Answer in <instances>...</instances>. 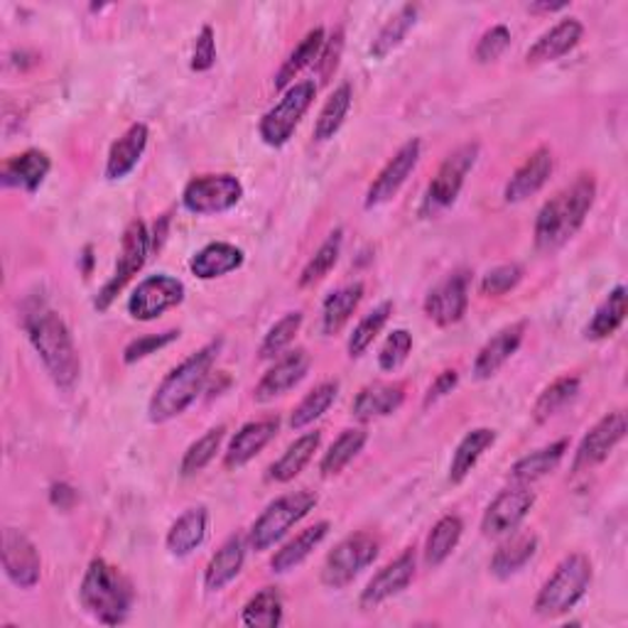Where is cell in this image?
<instances>
[{
  "label": "cell",
  "instance_id": "obj_6",
  "mask_svg": "<svg viewBox=\"0 0 628 628\" xmlns=\"http://www.w3.org/2000/svg\"><path fill=\"white\" fill-rule=\"evenodd\" d=\"M317 494L315 491H292L272 501V504L260 513L256 518L254 528L248 533V543L256 553L270 550L272 545L285 538L292 525L300 523L305 516H310V511L317 506Z\"/></svg>",
  "mask_w": 628,
  "mask_h": 628
},
{
  "label": "cell",
  "instance_id": "obj_33",
  "mask_svg": "<svg viewBox=\"0 0 628 628\" xmlns=\"http://www.w3.org/2000/svg\"><path fill=\"white\" fill-rule=\"evenodd\" d=\"M567 447H569V442L559 440V442L547 444V447H541V450H535L531 454H525L523 460H518L516 464L511 466V478L521 486L538 482V478H543V476H547V474L557 470L559 462H563Z\"/></svg>",
  "mask_w": 628,
  "mask_h": 628
},
{
  "label": "cell",
  "instance_id": "obj_30",
  "mask_svg": "<svg viewBox=\"0 0 628 628\" xmlns=\"http://www.w3.org/2000/svg\"><path fill=\"white\" fill-rule=\"evenodd\" d=\"M329 521H319L315 525H310V528H305L295 535L292 541L285 543L280 550L270 557V569L276 575H285V573H290V569H295L297 565H302L307 557L312 555L315 547L322 543L327 535H329Z\"/></svg>",
  "mask_w": 628,
  "mask_h": 628
},
{
  "label": "cell",
  "instance_id": "obj_15",
  "mask_svg": "<svg viewBox=\"0 0 628 628\" xmlns=\"http://www.w3.org/2000/svg\"><path fill=\"white\" fill-rule=\"evenodd\" d=\"M624 437H626L624 410H614V413L604 415L597 425H594L587 435L581 437L579 447L575 452L573 472H585V470H591V466L601 464Z\"/></svg>",
  "mask_w": 628,
  "mask_h": 628
},
{
  "label": "cell",
  "instance_id": "obj_36",
  "mask_svg": "<svg viewBox=\"0 0 628 628\" xmlns=\"http://www.w3.org/2000/svg\"><path fill=\"white\" fill-rule=\"evenodd\" d=\"M628 312V295L624 285H616V288L609 292L607 300H604L597 312H594L591 322L587 325L585 334L591 341H601V339H609L611 334L619 332V327L624 325Z\"/></svg>",
  "mask_w": 628,
  "mask_h": 628
},
{
  "label": "cell",
  "instance_id": "obj_31",
  "mask_svg": "<svg viewBox=\"0 0 628 628\" xmlns=\"http://www.w3.org/2000/svg\"><path fill=\"white\" fill-rule=\"evenodd\" d=\"M538 553V538L533 533H511L506 543L498 545V550L491 557V575L498 579H508L518 575Z\"/></svg>",
  "mask_w": 628,
  "mask_h": 628
},
{
  "label": "cell",
  "instance_id": "obj_27",
  "mask_svg": "<svg viewBox=\"0 0 628 628\" xmlns=\"http://www.w3.org/2000/svg\"><path fill=\"white\" fill-rule=\"evenodd\" d=\"M207 533H209V511L204 506L187 508L173 523V528L167 531L165 545L173 557H187L207 541Z\"/></svg>",
  "mask_w": 628,
  "mask_h": 628
},
{
  "label": "cell",
  "instance_id": "obj_45",
  "mask_svg": "<svg viewBox=\"0 0 628 628\" xmlns=\"http://www.w3.org/2000/svg\"><path fill=\"white\" fill-rule=\"evenodd\" d=\"M341 241H344V231H341V228L329 234L327 241L317 248V254L307 260V266L302 268L300 288H312V285L322 282L329 272H332L341 256Z\"/></svg>",
  "mask_w": 628,
  "mask_h": 628
},
{
  "label": "cell",
  "instance_id": "obj_8",
  "mask_svg": "<svg viewBox=\"0 0 628 628\" xmlns=\"http://www.w3.org/2000/svg\"><path fill=\"white\" fill-rule=\"evenodd\" d=\"M478 159V143H464L456 147L452 155L444 157L437 175L428 185L425 199H422V216H435L444 209H450L460 197V192L466 182V175L472 173Z\"/></svg>",
  "mask_w": 628,
  "mask_h": 628
},
{
  "label": "cell",
  "instance_id": "obj_46",
  "mask_svg": "<svg viewBox=\"0 0 628 628\" xmlns=\"http://www.w3.org/2000/svg\"><path fill=\"white\" fill-rule=\"evenodd\" d=\"M226 435V428L224 425H216L209 432H204V435L189 444V450L182 456V464H179V474L189 478L194 474H199L207 470V466L214 462L216 452L222 450V442Z\"/></svg>",
  "mask_w": 628,
  "mask_h": 628
},
{
  "label": "cell",
  "instance_id": "obj_53",
  "mask_svg": "<svg viewBox=\"0 0 628 628\" xmlns=\"http://www.w3.org/2000/svg\"><path fill=\"white\" fill-rule=\"evenodd\" d=\"M216 64V40H214V30L212 25H204L197 35V42H194V52H192V72H209L212 66Z\"/></svg>",
  "mask_w": 628,
  "mask_h": 628
},
{
  "label": "cell",
  "instance_id": "obj_12",
  "mask_svg": "<svg viewBox=\"0 0 628 628\" xmlns=\"http://www.w3.org/2000/svg\"><path fill=\"white\" fill-rule=\"evenodd\" d=\"M182 300H185V285H182V280L167 276V272H159V276L145 278L133 290L128 312L138 322H153L159 315L182 305Z\"/></svg>",
  "mask_w": 628,
  "mask_h": 628
},
{
  "label": "cell",
  "instance_id": "obj_21",
  "mask_svg": "<svg viewBox=\"0 0 628 628\" xmlns=\"http://www.w3.org/2000/svg\"><path fill=\"white\" fill-rule=\"evenodd\" d=\"M307 371H310V353L305 349H295L290 353H285L276 367L258 381L254 398L258 403L276 401V398L292 391V388L305 379Z\"/></svg>",
  "mask_w": 628,
  "mask_h": 628
},
{
  "label": "cell",
  "instance_id": "obj_35",
  "mask_svg": "<svg viewBox=\"0 0 628 628\" xmlns=\"http://www.w3.org/2000/svg\"><path fill=\"white\" fill-rule=\"evenodd\" d=\"M325 40H327L325 28H315V30L307 32L302 42L290 52L288 60L282 62L280 72L276 74V89L278 91H288L297 79V74H302V70H307V66L317 64L319 52H322V48H325Z\"/></svg>",
  "mask_w": 628,
  "mask_h": 628
},
{
  "label": "cell",
  "instance_id": "obj_48",
  "mask_svg": "<svg viewBox=\"0 0 628 628\" xmlns=\"http://www.w3.org/2000/svg\"><path fill=\"white\" fill-rule=\"evenodd\" d=\"M302 312H288L285 317H280L276 325L268 329V334L262 337L258 357L260 359H276L280 353L290 347V341L297 337L302 327Z\"/></svg>",
  "mask_w": 628,
  "mask_h": 628
},
{
  "label": "cell",
  "instance_id": "obj_25",
  "mask_svg": "<svg viewBox=\"0 0 628 628\" xmlns=\"http://www.w3.org/2000/svg\"><path fill=\"white\" fill-rule=\"evenodd\" d=\"M405 401V385L403 383H369L361 388L359 395L353 398L351 413L361 422H371L379 418L393 415Z\"/></svg>",
  "mask_w": 628,
  "mask_h": 628
},
{
  "label": "cell",
  "instance_id": "obj_55",
  "mask_svg": "<svg viewBox=\"0 0 628 628\" xmlns=\"http://www.w3.org/2000/svg\"><path fill=\"white\" fill-rule=\"evenodd\" d=\"M456 383H460V373H456L454 369H447V371H442L435 381H432V385L428 388V393H425V401H422V405L430 408V405H435L437 401H442L444 395H450Z\"/></svg>",
  "mask_w": 628,
  "mask_h": 628
},
{
  "label": "cell",
  "instance_id": "obj_4",
  "mask_svg": "<svg viewBox=\"0 0 628 628\" xmlns=\"http://www.w3.org/2000/svg\"><path fill=\"white\" fill-rule=\"evenodd\" d=\"M79 599L89 616H94L99 624L119 626L131 616L135 591L131 579L125 577L116 565L106 563L104 557L91 559L82 587H79Z\"/></svg>",
  "mask_w": 628,
  "mask_h": 628
},
{
  "label": "cell",
  "instance_id": "obj_41",
  "mask_svg": "<svg viewBox=\"0 0 628 628\" xmlns=\"http://www.w3.org/2000/svg\"><path fill=\"white\" fill-rule=\"evenodd\" d=\"M353 91L351 84H341L334 89V94L325 101L322 111H319L317 123H315V141L325 143L329 138H334L341 125H344L349 111H351Z\"/></svg>",
  "mask_w": 628,
  "mask_h": 628
},
{
  "label": "cell",
  "instance_id": "obj_44",
  "mask_svg": "<svg viewBox=\"0 0 628 628\" xmlns=\"http://www.w3.org/2000/svg\"><path fill=\"white\" fill-rule=\"evenodd\" d=\"M369 435L363 430H344L341 435L332 442V447H329L322 456V464H319V472L322 476H337L347 470V466L353 462V456H357L363 444H367Z\"/></svg>",
  "mask_w": 628,
  "mask_h": 628
},
{
  "label": "cell",
  "instance_id": "obj_19",
  "mask_svg": "<svg viewBox=\"0 0 628 628\" xmlns=\"http://www.w3.org/2000/svg\"><path fill=\"white\" fill-rule=\"evenodd\" d=\"M555 169V157L550 153V147H535V151L523 159V165L511 175V179L506 182L504 197L508 204H518L525 202L533 194H538L545 182L550 179Z\"/></svg>",
  "mask_w": 628,
  "mask_h": 628
},
{
  "label": "cell",
  "instance_id": "obj_43",
  "mask_svg": "<svg viewBox=\"0 0 628 628\" xmlns=\"http://www.w3.org/2000/svg\"><path fill=\"white\" fill-rule=\"evenodd\" d=\"M244 626L250 628H278L282 624V597L276 587L260 589L250 597L241 614Z\"/></svg>",
  "mask_w": 628,
  "mask_h": 628
},
{
  "label": "cell",
  "instance_id": "obj_26",
  "mask_svg": "<svg viewBox=\"0 0 628 628\" xmlns=\"http://www.w3.org/2000/svg\"><path fill=\"white\" fill-rule=\"evenodd\" d=\"M147 138H151V131H147L145 123H133L128 131H125L121 138L111 145L109 157H106V177L109 179H123L128 177L135 165L141 163V157L147 147Z\"/></svg>",
  "mask_w": 628,
  "mask_h": 628
},
{
  "label": "cell",
  "instance_id": "obj_52",
  "mask_svg": "<svg viewBox=\"0 0 628 628\" xmlns=\"http://www.w3.org/2000/svg\"><path fill=\"white\" fill-rule=\"evenodd\" d=\"M508 44H511V30L506 25L488 28L474 50L476 62H482V64L496 62L498 56L508 50Z\"/></svg>",
  "mask_w": 628,
  "mask_h": 628
},
{
  "label": "cell",
  "instance_id": "obj_47",
  "mask_svg": "<svg viewBox=\"0 0 628 628\" xmlns=\"http://www.w3.org/2000/svg\"><path fill=\"white\" fill-rule=\"evenodd\" d=\"M391 315H393V302H381L379 307H373V310L361 319L357 329L351 332L349 344H347L351 359L361 357V353L373 344V339L381 334V329L388 325Z\"/></svg>",
  "mask_w": 628,
  "mask_h": 628
},
{
  "label": "cell",
  "instance_id": "obj_28",
  "mask_svg": "<svg viewBox=\"0 0 628 628\" xmlns=\"http://www.w3.org/2000/svg\"><path fill=\"white\" fill-rule=\"evenodd\" d=\"M244 563H246V538L244 535H231V538L212 555L207 569H204V587L209 591H222L238 577Z\"/></svg>",
  "mask_w": 628,
  "mask_h": 628
},
{
  "label": "cell",
  "instance_id": "obj_7",
  "mask_svg": "<svg viewBox=\"0 0 628 628\" xmlns=\"http://www.w3.org/2000/svg\"><path fill=\"white\" fill-rule=\"evenodd\" d=\"M381 553V543L371 533H353L334 545L322 567V585L329 589H344L357 579L363 569L375 563Z\"/></svg>",
  "mask_w": 628,
  "mask_h": 628
},
{
  "label": "cell",
  "instance_id": "obj_29",
  "mask_svg": "<svg viewBox=\"0 0 628 628\" xmlns=\"http://www.w3.org/2000/svg\"><path fill=\"white\" fill-rule=\"evenodd\" d=\"M241 266H244V250L224 241L204 246L189 260L192 276H197L199 280H214L228 276V272H234Z\"/></svg>",
  "mask_w": 628,
  "mask_h": 628
},
{
  "label": "cell",
  "instance_id": "obj_38",
  "mask_svg": "<svg viewBox=\"0 0 628 628\" xmlns=\"http://www.w3.org/2000/svg\"><path fill=\"white\" fill-rule=\"evenodd\" d=\"M462 533H464V523L460 516H442L435 525H432V531L425 541V563L430 567H440L442 563H447V557L456 550V545L462 541Z\"/></svg>",
  "mask_w": 628,
  "mask_h": 628
},
{
  "label": "cell",
  "instance_id": "obj_2",
  "mask_svg": "<svg viewBox=\"0 0 628 628\" xmlns=\"http://www.w3.org/2000/svg\"><path fill=\"white\" fill-rule=\"evenodd\" d=\"M219 349L222 341H209L207 347L189 353L179 367L165 375L163 383L155 388L151 403H147V418H151V422L163 425V422H169L185 413L197 401L209 381Z\"/></svg>",
  "mask_w": 628,
  "mask_h": 628
},
{
  "label": "cell",
  "instance_id": "obj_40",
  "mask_svg": "<svg viewBox=\"0 0 628 628\" xmlns=\"http://www.w3.org/2000/svg\"><path fill=\"white\" fill-rule=\"evenodd\" d=\"M418 22V6H403L393 18H388L385 25L379 30V35L371 42V56L375 60H385L388 54L403 44L405 35L415 28Z\"/></svg>",
  "mask_w": 628,
  "mask_h": 628
},
{
  "label": "cell",
  "instance_id": "obj_50",
  "mask_svg": "<svg viewBox=\"0 0 628 628\" xmlns=\"http://www.w3.org/2000/svg\"><path fill=\"white\" fill-rule=\"evenodd\" d=\"M521 280H523V268L518 262H504V266H496L486 272L482 278V285H478V290H482L484 297H501L516 288Z\"/></svg>",
  "mask_w": 628,
  "mask_h": 628
},
{
  "label": "cell",
  "instance_id": "obj_14",
  "mask_svg": "<svg viewBox=\"0 0 628 628\" xmlns=\"http://www.w3.org/2000/svg\"><path fill=\"white\" fill-rule=\"evenodd\" d=\"M466 307H470V276L464 270L452 272L425 297V315L437 327L462 322Z\"/></svg>",
  "mask_w": 628,
  "mask_h": 628
},
{
  "label": "cell",
  "instance_id": "obj_23",
  "mask_svg": "<svg viewBox=\"0 0 628 628\" xmlns=\"http://www.w3.org/2000/svg\"><path fill=\"white\" fill-rule=\"evenodd\" d=\"M50 169H52L50 155L32 147V151L6 159L3 167H0V182H3V187H18L35 194L42 187V182L48 179Z\"/></svg>",
  "mask_w": 628,
  "mask_h": 628
},
{
  "label": "cell",
  "instance_id": "obj_22",
  "mask_svg": "<svg viewBox=\"0 0 628 628\" xmlns=\"http://www.w3.org/2000/svg\"><path fill=\"white\" fill-rule=\"evenodd\" d=\"M523 337H525V322H513L504 329H498V332L476 353L474 379L488 381L491 375H496L501 369H504L506 361L521 349Z\"/></svg>",
  "mask_w": 628,
  "mask_h": 628
},
{
  "label": "cell",
  "instance_id": "obj_20",
  "mask_svg": "<svg viewBox=\"0 0 628 628\" xmlns=\"http://www.w3.org/2000/svg\"><path fill=\"white\" fill-rule=\"evenodd\" d=\"M280 422L276 418H266V420H256V422H246V425L236 432L228 442V447L224 452V466L226 470H241L250 460L268 447L270 440L278 435Z\"/></svg>",
  "mask_w": 628,
  "mask_h": 628
},
{
  "label": "cell",
  "instance_id": "obj_49",
  "mask_svg": "<svg viewBox=\"0 0 628 628\" xmlns=\"http://www.w3.org/2000/svg\"><path fill=\"white\" fill-rule=\"evenodd\" d=\"M410 351H413V334L408 332V329H393L391 334H388L385 344L381 347L379 353V367L381 371H398L408 361Z\"/></svg>",
  "mask_w": 628,
  "mask_h": 628
},
{
  "label": "cell",
  "instance_id": "obj_13",
  "mask_svg": "<svg viewBox=\"0 0 628 628\" xmlns=\"http://www.w3.org/2000/svg\"><path fill=\"white\" fill-rule=\"evenodd\" d=\"M533 506H535V494L531 488L516 486L501 491V494L491 501L482 518L484 538H504V535L516 533L521 528V523L528 518Z\"/></svg>",
  "mask_w": 628,
  "mask_h": 628
},
{
  "label": "cell",
  "instance_id": "obj_3",
  "mask_svg": "<svg viewBox=\"0 0 628 628\" xmlns=\"http://www.w3.org/2000/svg\"><path fill=\"white\" fill-rule=\"evenodd\" d=\"M597 199V182L591 175H579L573 185L559 189L543 204L535 219V246L541 250L563 248L575 238Z\"/></svg>",
  "mask_w": 628,
  "mask_h": 628
},
{
  "label": "cell",
  "instance_id": "obj_39",
  "mask_svg": "<svg viewBox=\"0 0 628 628\" xmlns=\"http://www.w3.org/2000/svg\"><path fill=\"white\" fill-rule=\"evenodd\" d=\"M579 388H581L579 375H559L557 381H553L538 395V401L533 405V420L538 422V425H543V422L555 418L559 410L575 401L579 395Z\"/></svg>",
  "mask_w": 628,
  "mask_h": 628
},
{
  "label": "cell",
  "instance_id": "obj_17",
  "mask_svg": "<svg viewBox=\"0 0 628 628\" xmlns=\"http://www.w3.org/2000/svg\"><path fill=\"white\" fill-rule=\"evenodd\" d=\"M3 569L6 577L20 589H32L40 581L42 563L38 547L16 528L3 531Z\"/></svg>",
  "mask_w": 628,
  "mask_h": 628
},
{
  "label": "cell",
  "instance_id": "obj_57",
  "mask_svg": "<svg viewBox=\"0 0 628 628\" xmlns=\"http://www.w3.org/2000/svg\"><path fill=\"white\" fill-rule=\"evenodd\" d=\"M569 3H531V13H557V10H565Z\"/></svg>",
  "mask_w": 628,
  "mask_h": 628
},
{
  "label": "cell",
  "instance_id": "obj_18",
  "mask_svg": "<svg viewBox=\"0 0 628 628\" xmlns=\"http://www.w3.org/2000/svg\"><path fill=\"white\" fill-rule=\"evenodd\" d=\"M413 579H415V555L413 550H408L373 575L367 589L361 591L359 599L361 609L371 611L375 607H381L383 601L398 597V594H401Z\"/></svg>",
  "mask_w": 628,
  "mask_h": 628
},
{
  "label": "cell",
  "instance_id": "obj_34",
  "mask_svg": "<svg viewBox=\"0 0 628 628\" xmlns=\"http://www.w3.org/2000/svg\"><path fill=\"white\" fill-rule=\"evenodd\" d=\"M319 442H322V435L319 432H307V435L297 437L288 450L282 452L280 460L270 466L268 478L276 484H288L292 478L300 474L307 464L312 462L315 452L319 450Z\"/></svg>",
  "mask_w": 628,
  "mask_h": 628
},
{
  "label": "cell",
  "instance_id": "obj_24",
  "mask_svg": "<svg viewBox=\"0 0 628 628\" xmlns=\"http://www.w3.org/2000/svg\"><path fill=\"white\" fill-rule=\"evenodd\" d=\"M581 35H585V25L577 18H565L559 20L555 28H550L547 32L533 42V48L525 54V62L528 64H547L555 62L559 56H565L573 52Z\"/></svg>",
  "mask_w": 628,
  "mask_h": 628
},
{
  "label": "cell",
  "instance_id": "obj_10",
  "mask_svg": "<svg viewBox=\"0 0 628 628\" xmlns=\"http://www.w3.org/2000/svg\"><path fill=\"white\" fill-rule=\"evenodd\" d=\"M151 250H153V241H151V234H147V226L138 219L131 222L123 234L116 270H113V276L109 278L104 288L99 290V297L94 302L99 312H106L113 305V300H116V297L123 292L125 285L133 280V276H138V270L145 266L147 254H151Z\"/></svg>",
  "mask_w": 628,
  "mask_h": 628
},
{
  "label": "cell",
  "instance_id": "obj_56",
  "mask_svg": "<svg viewBox=\"0 0 628 628\" xmlns=\"http://www.w3.org/2000/svg\"><path fill=\"white\" fill-rule=\"evenodd\" d=\"M76 498H79V496H76L74 486L64 484V482H60V484H52V488H50V501H52V506L62 508V511H70V508H74Z\"/></svg>",
  "mask_w": 628,
  "mask_h": 628
},
{
  "label": "cell",
  "instance_id": "obj_1",
  "mask_svg": "<svg viewBox=\"0 0 628 628\" xmlns=\"http://www.w3.org/2000/svg\"><path fill=\"white\" fill-rule=\"evenodd\" d=\"M22 329L54 385L70 393L82 375V359L64 319L44 302H32L22 315Z\"/></svg>",
  "mask_w": 628,
  "mask_h": 628
},
{
  "label": "cell",
  "instance_id": "obj_9",
  "mask_svg": "<svg viewBox=\"0 0 628 628\" xmlns=\"http://www.w3.org/2000/svg\"><path fill=\"white\" fill-rule=\"evenodd\" d=\"M315 96H317V84L310 82V79L300 84H292L288 91H285L278 104L262 113V119L258 123V133L262 143L270 147H282L288 143L297 125H300V121L305 119V113L310 111Z\"/></svg>",
  "mask_w": 628,
  "mask_h": 628
},
{
  "label": "cell",
  "instance_id": "obj_16",
  "mask_svg": "<svg viewBox=\"0 0 628 628\" xmlns=\"http://www.w3.org/2000/svg\"><path fill=\"white\" fill-rule=\"evenodd\" d=\"M420 151H422V143L418 138L408 141L405 145H401V151H398L391 159H388L385 167L379 173L371 182V187L367 192V209H375L381 207V204L391 202L401 187L408 182V177L415 173V167L420 163Z\"/></svg>",
  "mask_w": 628,
  "mask_h": 628
},
{
  "label": "cell",
  "instance_id": "obj_5",
  "mask_svg": "<svg viewBox=\"0 0 628 628\" xmlns=\"http://www.w3.org/2000/svg\"><path fill=\"white\" fill-rule=\"evenodd\" d=\"M591 577L594 569L587 555H567L563 563L555 567V573L545 579L538 597H535V614L543 616V619H557V616L573 611L589 591Z\"/></svg>",
  "mask_w": 628,
  "mask_h": 628
},
{
  "label": "cell",
  "instance_id": "obj_54",
  "mask_svg": "<svg viewBox=\"0 0 628 628\" xmlns=\"http://www.w3.org/2000/svg\"><path fill=\"white\" fill-rule=\"evenodd\" d=\"M341 48H344V32L341 30L332 32V38L325 40V48L322 52H319V60H317L319 79H322V82H327V79L337 72Z\"/></svg>",
  "mask_w": 628,
  "mask_h": 628
},
{
  "label": "cell",
  "instance_id": "obj_37",
  "mask_svg": "<svg viewBox=\"0 0 628 628\" xmlns=\"http://www.w3.org/2000/svg\"><path fill=\"white\" fill-rule=\"evenodd\" d=\"M363 300V282H349L344 288L334 290L322 305V332L337 334L344 327L351 315Z\"/></svg>",
  "mask_w": 628,
  "mask_h": 628
},
{
  "label": "cell",
  "instance_id": "obj_51",
  "mask_svg": "<svg viewBox=\"0 0 628 628\" xmlns=\"http://www.w3.org/2000/svg\"><path fill=\"white\" fill-rule=\"evenodd\" d=\"M177 339H179V329H167V332H163V334H145V337L133 339L123 351V361L131 367V363H138L143 359H147L151 353H157L159 349L169 347Z\"/></svg>",
  "mask_w": 628,
  "mask_h": 628
},
{
  "label": "cell",
  "instance_id": "obj_11",
  "mask_svg": "<svg viewBox=\"0 0 628 628\" xmlns=\"http://www.w3.org/2000/svg\"><path fill=\"white\" fill-rule=\"evenodd\" d=\"M244 197V185L234 175H204L194 177L182 192L185 209L197 216L224 214L234 209Z\"/></svg>",
  "mask_w": 628,
  "mask_h": 628
},
{
  "label": "cell",
  "instance_id": "obj_42",
  "mask_svg": "<svg viewBox=\"0 0 628 628\" xmlns=\"http://www.w3.org/2000/svg\"><path fill=\"white\" fill-rule=\"evenodd\" d=\"M337 395H339V383L337 381H325V383H319L315 391L307 393L300 405H297L292 410V415H290V428L292 430H305V428H310L315 420L322 418L329 408L334 405L337 401Z\"/></svg>",
  "mask_w": 628,
  "mask_h": 628
},
{
  "label": "cell",
  "instance_id": "obj_32",
  "mask_svg": "<svg viewBox=\"0 0 628 628\" xmlns=\"http://www.w3.org/2000/svg\"><path fill=\"white\" fill-rule=\"evenodd\" d=\"M496 442V430L491 428H476L472 432H466L462 442L456 444V450L452 454L450 462V482L462 484L466 476L472 474L474 466L482 460L484 452Z\"/></svg>",
  "mask_w": 628,
  "mask_h": 628
}]
</instances>
